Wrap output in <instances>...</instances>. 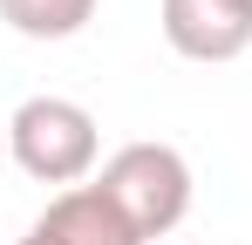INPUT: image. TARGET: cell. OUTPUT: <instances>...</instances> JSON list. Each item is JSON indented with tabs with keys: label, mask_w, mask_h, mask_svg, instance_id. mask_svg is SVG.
I'll return each instance as SVG.
<instances>
[{
	"label": "cell",
	"mask_w": 252,
	"mask_h": 245,
	"mask_svg": "<svg viewBox=\"0 0 252 245\" xmlns=\"http://www.w3.org/2000/svg\"><path fill=\"white\" fill-rule=\"evenodd\" d=\"M102 198L129 218L136 239H164L184 225L191 211V163L177 157L170 143H123L116 157L102 163Z\"/></svg>",
	"instance_id": "obj_2"
},
{
	"label": "cell",
	"mask_w": 252,
	"mask_h": 245,
	"mask_svg": "<svg viewBox=\"0 0 252 245\" xmlns=\"http://www.w3.org/2000/svg\"><path fill=\"white\" fill-rule=\"evenodd\" d=\"M0 163H7V122H0Z\"/></svg>",
	"instance_id": "obj_6"
},
{
	"label": "cell",
	"mask_w": 252,
	"mask_h": 245,
	"mask_svg": "<svg viewBox=\"0 0 252 245\" xmlns=\"http://www.w3.org/2000/svg\"><path fill=\"white\" fill-rule=\"evenodd\" d=\"M0 21L28 41H68L95 21V0H0Z\"/></svg>",
	"instance_id": "obj_5"
},
{
	"label": "cell",
	"mask_w": 252,
	"mask_h": 245,
	"mask_svg": "<svg viewBox=\"0 0 252 245\" xmlns=\"http://www.w3.org/2000/svg\"><path fill=\"white\" fill-rule=\"evenodd\" d=\"M7 157L34 184L75 191V184H89V170L102 157V136H95V116L82 102H68V95H28L7 116Z\"/></svg>",
	"instance_id": "obj_1"
},
{
	"label": "cell",
	"mask_w": 252,
	"mask_h": 245,
	"mask_svg": "<svg viewBox=\"0 0 252 245\" xmlns=\"http://www.w3.org/2000/svg\"><path fill=\"white\" fill-rule=\"evenodd\" d=\"M21 245H143V239L129 232L123 211L102 198V184H75V191H62V198L28 225Z\"/></svg>",
	"instance_id": "obj_4"
},
{
	"label": "cell",
	"mask_w": 252,
	"mask_h": 245,
	"mask_svg": "<svg viewBox=\"0 0 252 245\" xmlns=\"http://www.w3.org/2000/svg\"><path fill=\"white\" fill-rule=\"evenodd\" d=\"M164 41L184 61H239L252 48V0H164Z\"/></svg>",
	"instance_id": "obj_3"
}]
</instances>
